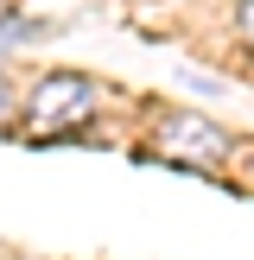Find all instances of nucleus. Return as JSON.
I'll return each mask as SVG.
<instances>
[{"mask_svg":"<svg viewBox=\"0 0 254 260\" xmlns=\"http://www.w3.org/2000/svg\"><path fill=\"white\" fill-rule=\"evenodd\" d=\"M89 108H96V83L57 70V76H45V83L32 89V102H25V134H38V140L70 134V127L89 121Z\"/></svg>","mask_w":254,"mask_h":260,"instance_id":"nucleus-1","label":"nucleus"},{"mask_svg":"<svg viewBox=\"0 0 254 260\" xmlns=\"http://www.w3.org/2000/svg\"><path fill=\"white\" fill-rule=\"evenodd\" d=\"M19 38H32V25H25V19H7V25H0V51L19 45Z\"/></svg>","mask_w":254,"mask_h":260,"instance_id":"nucleus-2","label":"nucleus"},{"mask_svg":"<svg viewBox=\"0 0 254 260\" xmlns=\"http://www.w3.org/2000/svg\"><path fill=\"white\" fill-rule=\"evenodd\" d=\"M241 32H248V45H254V0H241Z\"/></svg>","mask_w":254,"mask_h":260,"instance_id":"nucleus-3","label":"nucleus"},{"mask_svg":"<svg viewBox=\"0 0 254 260\" xmlns=\"http://www.w3.org/2000/svg\"><path fill=\"white\" fill-rule=\"evenodd\" d=\"M7 114H13V89L0 83V121H7Z\"/></svg>","mask_w":254,"mask_h":260,"instance_id":"nucleus-4","label":"nucleus"}]
</instances>
